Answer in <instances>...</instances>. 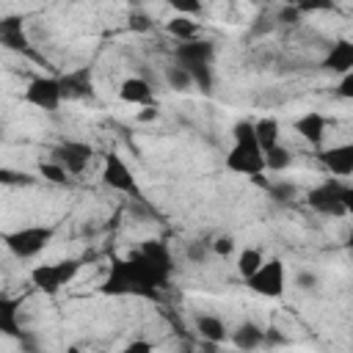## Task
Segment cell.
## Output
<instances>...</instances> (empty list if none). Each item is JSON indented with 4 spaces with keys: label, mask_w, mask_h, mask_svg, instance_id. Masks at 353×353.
I'll return each mask as SVG.
<instances>
[{
    "label": "cell",
    "mask_w": 353,
    "mask_h": 353,
    "mask_svg": "<svg viewBox=\"0 0 353 353\" xmlns=\"http://www.w3.org/2000/svg\"><path fill=\"white\" fill-rule=\"evenodd\" d=\"M165 284L160 281V276L146 265V259L141 256V251H132L121 259L110 262V270L102 281V292L105 295H141V298H160V290Z\"/></svg>",
    "instance_id": "6da1fadb"
},
{
    "label": "cell",
    "mask_w": 353,
    "mask_h": 353,
    "mask_svg": "<svg viewBox=\"0 0 353 353\" xmlns=\"http://www.w3.org/2000/svg\"><path fill=\"white\" fill-rule=\"evenodd\" d=\"M232 149L226 154V168L232 174H243V176H259L265 174V152L256 143V132H254V121L240 119L232 127Z\"/></svg>",
    "instance_id": "7a4b0ae2"
},
{
    "label": "cell",
    "mask_w": 353,
    "mask_h": 353,
    "mask_svg": "<svg viewBox=\"0 0 353 353\" xmlns=\"http://www.w3.org/2000/svg\"><path fill=\"white\" fill-rule=\"evenodd\" d=\"M52 234H55L52 226L33 223V226H22V229H14V232H6L3 234V243H6V248L17 259H33V256H39L50 245Z\"/></svg>",
    "instance_id": "3957f363"
},
{
    "label": "cell",
    "mask_w": 353,
    "mask_h": 353,
    "mask_svg": "<svg viewBox=\"0 0 353 353\" xmlns=\"http://www.w3.org/2000/svg\"><path fill=\"white\" fill-rule=\"evenodd\" d=\"M80 273V259H58V262H50V265H36L30 270V281L36 290L47 292V295H55L61 287H66L69 281H74V276Z\"/></svg>",
    "instance_id": "277c9868"
},
{
    "label": "cell",
    "mask_w": 353,
    "mask_h": 353,
    "mask_svg": "<svg viewBox=\"0 0 353 353\" xmlns=\"http://www.w3.org/2000/svg\"><path fill=\"white\" fill-rule=\"evenodd\" d=\"M102 182H105L108 188L124 193V196H132L135 201L143 199V193H141V188H138V179H135L132 168L124 163V157H121L119 152H108V154H105V163H102Z\"/></svg>",
    "instance_id": "5b68a950"
},
{
    "label": "cell",
    "mask_w": 353,
    "mask_h": 353,
    "mask_svg": "<svg viewBox=\"0 0 353 353\" xmlns=\"http://www.w3.org/2000/svg\"><path fill=\"white\" fill-rule=\"evenodd\" d=\"M345 188L347 185H342V179H323L320 185H314L312 190H309V196H306V201H309V207L314 210V212H320V215H347L345 212Z\"/></svg>",
    "instance_id": "8992f818"
},
{
    "label": "cell",
    "mask_w": 353,
    "mask_h": 353,
    "mask_svg": "<svg viewBox=\"0 0 353 353\" xmlns=\"http://www.w3.org/2000/svg\"><path fill=\"white\" fill-rule=\"evenodd\" d=\"M248 290L262 295V298H279L287 287V273H284V262L281 259H265V265L251 276L245 279Z\"/></svg>",
    "instance_id": "52a82bcc"
},
{
    "label": "cell",
    "mask_w": 353,
    "mask_h": 353,
    "mask_svg": "<svg viewBox=\"0 0 353 353\" xmlns=\"http://www.w3.org/2000/svg\"><path fill=\"white\" fill-rule=\"evenodd\" d=\"M22 99L28 102V105H33V108H39V110H47V113H52V110H58L61 108V102H63V94H61V80L58 77H33L30 83H28V88H25V94H22Z\"/></svg>",
    "instance_id": "ba28073f"
},
{
    "label": "cell",
    "mask_w": 353,
    "mask_h": 353,
    "mask_svg": "<svg viewBox=\"0 0 353 353\" xmlns=\"http://www.w3.org/2000/svg\"><path fill=\"white\" fill-rule=\"evenodd\" d=\"M91 157H94V149L88 143H83V141H63V143L52 146V152H50V160H55L58 165H63L74 176L85 171Z\"/></svg>",
    "instance_id": "9c48e42d"
},
{
    "label": "cell",
    "mask_w": 353,
    "mask_h": 353,
    "mask_svg": "<svg viewBox=\"0 0 353 353\" xmlns=\"http://www.w3.org/2000/svg\"><path fill=\"white\" fill-rule=\"evenodd\" d=\"M317 160L336 179L339 176H353V141L350 143H336V146L320 149L317 152Z\"/></svg>",
    "instance_id": "30bf717a"
},
{
    "label": "cell",
    "mask_w": 353,
    "mask_h": 353,
    "mask_svg": "<svg viewBox=\"0 0 353 353\" xmlns=\"http://www.w3.org/2000/svg\"><path fill=\"white\" fill-rule=\"evenodd\" d=\"M138 251H141V256L146 259V265L160 276V281L168 284V279H171V273H174V259H171L168 245H165L163 240H143Z\"/></svg>",
    "instance_id": "8fae6325"
},
{
    "label": "cell",
    "mask_w": 353,
    "mask_h": 353,
    "mask_svg": "<svg viewBox=\"0 0 353 353\" xmlns=\"http://www.w3.org/2000/svg\"><path fill=\"white\" fill-rule=\"evenodd\" d=\"M58 80H61V94H63V102L85 99V97H91V91H94V74H91V66L72 69V72L61 74Z\"/></svg>",
    "instance_id": "7c38bea8"
},
{
    "label": "cell",
    "mask_w": 353,
    "mask_h": 353,
    "mask_svg": "<svg viewBox=\"0 0 353 353\" xmlns=\"http://www.w3.org/2000/svg\"><path fill=\"white\" fill-rule=\"evenodd\" d=\"M212 58H215V47L207 39H193V41L176 44V63L179 66H199V63L212 66Z\"/></svg>",
    "instance_id": "4fadbf2b"
},
{
    "label": "cell",
    "mask_w": 353,
    "mask_h": 353,
    "mask_svg": "<svg viewBox=\"0 0 353 353\" xmlns=\"http://www.w3.org/2000/svg\"><path fill=\"white\" fill-rule=\"evenodd\" d=\"M323 69L334 74H350L353 72V39H339L331 44V50L323 58Z\"/></svg>",
    "instance_id": "5bb4252c"
},
{
    "label": "cell",
    "mask_w": 353,
    "mask_h": 353,
    "mask_svg": "<svg viewBox=\"0 0 353 353\" xmlns=\"http://www.w3.org/2000/svg\"><path fill=\"white\" fill-rule=\"evenodd\" d=\"M292 127H295V132H298L303 141H309L312 146H323V138H325V130H328V119H325L323 113H317V110H309V113L298 116Z\"/></svg>",
    "instance_id": "9a60e30c"
},
{
    "label": "cell",
    "mask_w": 353,
    "mask_h": 353,
    "mask_svg": "<svg viewBox=\"0 0 353 353\" xmlns=\"http://www.w3.org/2000/svg\"><path fill=\"white\" fill-rule=\"evenodd\" d=\"M119 97H121V102H127V105H141V108L157 105V102H154V91H152V85H149L143 77H127V80H121Z\"/></svg>",
    "instance_id": "2e32d148"
},
{
    "label": "cell",
    "mask_w": 353,
    "mask_h": 353,
    "mask_svg": "<svg viewBox=\"0 0 353 353\" xmlns=\"http://www.w3.org/2000/svg\"><path fill=\"white\" fill-rule=\"evenodd\" d=\"M0 44L6 50H11V52H28L30 50V41H28V36L22 30V19L6 17L0 22Z\"/></svg>",
    "instance_id": "e0dca14e"
},
{
    "label": "cell",
    "mask_w": 353,
    "mask_h": 353,
    "mask_svg": "<svg viewBox=\"0 0 353 353\" xmlns=\"http://www.w3.org/2000/svg\"><path fill=\"white\" fill-rule=\"evenodd\" d=\"M0 331H3L6 336L17 339V342L25 336V328H22V323H19V301H14V298H8V295L0 298Z\"/></svg>",
    "instance_id": "ac0fdd59"
},
{
    "label": "cell",
    "mask_w": 353,
    "mask_h": 353,
    "mask_svg": "<svg viewBox=\"0 0 353 353\" xmlns=\"http://www.w3.org/2000/svg\"><path fill=\"white\" fill-rule=\"evenodd\" d=\"M232 345L237 347V350H243V353H251V350H256V347H262L265 345V328H259L256 323H240L234 331H232Z\"/></svg>",
    "instance_id": "d6986e66"
},
{
    "label": "cell",
    "mask_w": 353,
    "mask_h": 353,
    "mask_svg": "<svg viewBox=\"0 0 353 353\" xmlns=\"http://www.w3.org/2000/svg\"><path fill=\"white\" fill-rule=\"evenodd\" d=\"M196 331L201 336V342H212V345H223L232 334L226 328V323L215 314H199L196 317Z\"/></svg>",
    "instance_id": "ffe728a7"
},
{
    "label": "cell",
    "mask_w": 353,
    "mask_h": 353,
    "mask_svg": "<svg viewBox=\"0 0 353 353\" xmlns=\"http://www.w3.org/2000/svg\"><path fill=\"white\" fill-rule=\"evenodd\" d=\"M254 132H256V143L262 152H270L279 146V121L270 116H262L254 121Z\"/></svg>",
    "instance_id": "44dd1931"
},
{
    "label": "cell",
    "mask_w": 353,
    "mask_h": 353,
    "mask_svg": "<svg viewBox=\"0 0 353 353\" xmlns=\"http://www.w3.org/2000/svg\"><path fill=\"white\" fill-rule=\"evenodd\" d=\"M165 30L176 39V44H182V41H193V39H199V22L196 19H190V17H171L168 22H165Z\"/></svg>",
    "instance_id": "7402d4cb"
},
{
    "label": "cell",
    "mask_w": 353,
    "mask_h": 353,
    "mask_svg": "<svg viewBox=\"0 0 353 353\" xmlns=\"http://www.w3.org/2000/svg\"><path fill=\"white\" fill-rule=\"evenodd\" d=\"M262 265H265V256H262L259 248H243V251L237 254V273H240L243 279H251Z\"/></svg>",
    "instance_id": "603a6c76"
},
{
    "label": "cell",
    "mask_w": 353,
    "mask_h": 353,
    "mask_svg": "<svg viewBox=\"0 0 353 353\" xmlns=\"http://www.w3.org/2000/svg\"><path fill=\"white\" fill-rule=\"evenodd\" d=\"M165 83H168V88L179 91V94H188V91L193 88V77H190V72H188L185 66H179V63H174V66L165 69Z\"/></svg>",
    "instance_id": "cb8c5ba5"
},
{
    "label": "cell",
    "mask_w": 353,
    "mask_h": 353,
    "mask_svg": "<svg viewBox=\"0 0 353 353\" xmlns=\"http://www.w3.org/2000/svg\"><path fill=\"white\" fill-rule=\"evenodd\" d=\"M39 176L44 182H52V185H69V171L63 165H58L55 160H41L39 163Z\"/></svg>",
    "instance_id": "d4e9b609"
},
{
    "label": "cell",
    "mask_w": 353,
    "mask_h": 353,
    "mask_svg": "<svg viewBox=\"0 0 353 353\" xmlns=\"http://www.w3.org/2000/svg\"><path fill=\"white\" fill-rule=\"evenodd\" d=\"M292 165V154L287 152V146H276V149H270V152H265V168L268 171H287Z\"/></svg>",
    "instance_id": "484cf974"
},
{
    "label": "cell",
    "mask_w": 353,
    "mask_h": 353,
    "mask_svg": "<svg viewBox=\"0 0 353 353\" xmlns=\"http://www.w3.org/2000/svg\"><path fill=\"white\" fill-rule=\"evenodd\" d=\"M185 69L190 72V77H193V85H196L199 91H204V94H210V91H212V83H215V77H212V66H210V63L185 66Z\"/></svg>",
    "instance_id": "4316f807"
},
{
    "label": "cell",
    "mask_w": 353,
    "mask_h": 353,
    "mask_svg": "<svg viewBox=\"0 0 353 353\" xmlns=\"http://www.w3.org/2000/svg\"><path fill=\"white\" fill-rule=\"evenodd\" d=\"M268 196H270L273 201H279V204H287V201H292V199L298 196V188H295L292 182H287V179H281V182H270Z\"/></svg>",
    "instance_id": "83f0119b"
},
{
    "label": "cell",
    "mask_w": 353,
    "mask_h": 353,
    "mask_svg": "<svg viewBox=\"0 0 353 353\" xmlns=\"http://www.w3.org/2000/svg\"><path fill=\"white\" fill-rule=\"evenodd\" d=\"M210 251H212V243H204V240H193V243H188V248H185V256H188L193 265H204V262H207V256H210Z\"/></svg>",
    "instance_id": "f1b7e54d"
},
{
    "label": "cell",
    "mask_w": 353,
    "mask_h": 353,
    "mask_svg": "<svg viewBox=\"0 0 353 353\" xmlns=\"http://www.w3.org/2000/svg\"><path fill=\"white\" fill-rule=\"evenodd\" d=\"M232 251H234V237H232V234H218V237L212 240V254L229 256Z\"/></svg>",
    "instance_id": "f546056e"
},
{
    "label": "cell",
    "mask_w": 353,
    "mask_h": 353,
    "mask_svg": "<svg viewBox=\"0 0 353 353\" xmlns=\"http://www.w3.org/2000/svg\"><path fill=\"white\" fill-rule=\"evenodd\" d=\"M0 179H3L6 185H30V182H33V176H30V174L11 171V168H3V171H0Z\"/></svg>",
    "instance_id": "4dcf8cb0"
},
{
    "label": "cell",
    "mask_w": 353,
    "mask_h": 353,
    "mask_svg": "<svg viewBox=\"0 0 353 353\" xmlns=\"http://www.w3.org/2000/svg\"><path fill=\"white\" fill-rule=\"evenodd\" d=\"M301 8L298 6H284L279 14H276V22H284V25H298L301 22Z\"/></svg>",
    "instance_id": "1f68e13d"
},
{
    "label": "cell",
    "mask_w": 353,
    "mask_h": 353,
    "mask_svg": "<svg viewBox=\"0 0 353 353\" xmlns=\"http://www.w3.org/2000/svg\"><path fill=\"white\" fill-rule=\"evenodd\" d=\"M19 350H22V353H41L39 336H36V334H30V331H25V336L19 339Z\"/></svg>",
    "instance_id": "d6a6232c"
},
{
    "label": "cell",
    "mask_w": 353,
    "mask_h": 353,
    "mask_svg": "<svg viewBox=\"0 0 353 353\" xmlns=\"http://www.w3.org/2000/svg\"><path fill=\"white\" fill-rule=\"evenodd\" d=\"M152 28V19L146 14H130V30H138V33H146Z\"/></svg>",
    "instance_id": "836d02e7"
},
{
    "label": "cell",
    "mask_w": 353,
    "mask_h": 353,
    "mask_svg": "<svg viewBox=\"0 0 353 353\" xmlns=\"http://www.w3.org/2000/svg\"><path fill=\"white\" fill-rule=\"evenodd\" d=\"M119 353H154V345L152 342H146V339H135V342H130L124 350H119Z\"/></svg>",
    "instance_id": "e575fe53"
},
{
    "label": "cell",
    "mask_w": 353,
    "mask_h": 353,
    "mask_svg": "<svg viewBox=\"0 0 353 353\" xmlns=\"http://www.w3.org/2000/svg\"><path fill=\"white\" fill-rule=\"evenodd\" d=\"M336 97H342V99H353V72L345 74V77L339 80V85H336Z\"/></svg>",
    "instance_id": "d590c367"
},
{
    "label": "cell",
    "mask_w": 353,
    "mask_h": 353,
    "mask_svg": "<svg viewBox=\"0 0 353 353\" xmlns=\"http://www.w3.org/2000/svg\"><path fill=\"white\" fill-rule=\"evenodd\" d=\"M295 284H298L301 290H314V287H317V276L309 273V270H301V273L295 276Z\"/></svg>",
    "instance_id": "8d00e7d4"
},
{
    "label": "cell",
    "mask_w": 353,
    "mask_h": 353,
    "mask_svg": "<svg viewBox=\"0 0 353 353\" xmlns=\"http://www.w3.org/2000/svg\"><path fill=\"white\" fill-rule=\"evenodd\" d=\"M174 8L182 14H201V3H174Z\"/></svg>",
    "instance_id": "74e56055"
},
{
    "label": "cell",
    "mask_w": 353,
    "mask_h": 353,
    "mask_svg": "<svg viewBox=\"0 0 353 353\" xmlns=\"http://www.w3.org/2000/svg\"><path fill=\"white\" fill-rule=\"evenodd\" d=\"M276 28V19H256L254 25V36H262V33H270Z\"/></svg>",
    "instance_id": "f35d334b"
},
{
    "label": "cell",
    "mask_w": 353,
    "mask_h": 353,
    "mask_svg": "<svg viewBox=\"0 0 353 353\" xmlns=\"http://www.w3.org/2000/svg\"><path fill=\"white\" fill-rule=\"evenodd\" d=\"M287 339L279 334V328H265V345H284Z\"/></svg>",
    "instance_id": "ab89813d"
},
{
    "label": "cell",
    "mask_w": 353,
    "mask_h": 353,
    "mask_svg": "<svg viewBox=\"0 0 353 353\" xmlns=\"http://www.w3.org/2000/svg\"><path fill=\"white\" fill-rule=\"evenodd\" d=\"M157 119V105H152V108H143L141 113H138V121H154Z\"/></svg>",
    "instance_id": "60d3db41"
},
{
    "label": "cell",
    "mask_w": 353,
    "mask_h": 353,
    "mask_svg": "<svg viewBox=\"0 0 353 353\" xmlns=\"http://www.w3.org/2000/svg\"><path fill=\"white\" fill-rule=\"evenodd\" d=\"M345 212L353 215V185L345 188Z\"/></svg>",
    "instance_id": "b9f144b4"
},
{
    "label": "cell",
    "mask_w": 353,
    "mask_h": 353,
    "mask_svg": "<svg viewBox=\"0 0 353 353\" xmlns=\"http://www.w3.org/2000/svg\"><path fill=\"white\" fill-rule=\"evenodd\" d=\"M347 248L353 251V229H350V234H347Z\"/></svg>",
    "instance_id": "7bdbcfd3"
},
{
    "label": "cell",
    "mask_w": 353,
    "mask_h": 353,
    "mask_svg": "<svg viewBox=\"0 0 353 353\" xmlns=\"http://www.w3.org/2000/svg\"><path fill=\"white\" fill-rule=\"evenodd\" d=\"M69 353H77V350H74V347H72V350H69Z\"/></svg>",
    "instance_id": "ee69618b"
}]
</instances>
